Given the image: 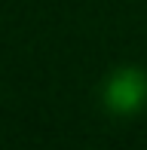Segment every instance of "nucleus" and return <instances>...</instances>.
I'll use <instances>...</instances> for the list:
<instances>
[{
	"label": "nucleus",
	"mask_w": 147,
	"mask_h": 150,
	"mask_svg": "<svg viewBox=\"0 0 147 150\" xmlns=\"http://www.w3.org/2000/svg\"><path fill=\"white\" fill-rule=\"evenodd\" d=\"M101 101L113 117H135L147 107V74L141 67H117L101 86Z\"/></svg>",
	"instance_id": "1"
}]
</instances>
